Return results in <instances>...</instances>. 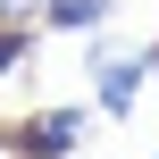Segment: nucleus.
I'll use <instances>...</instances> for the list:
<instances>
[{"mask_svg": "<svg viewBox=\"0 0 159 159\" xmlns=\"http://www.w3.org/2000/svg\"><path fill=\"white\" fill-rule=\"evenodd\" d=\"M84 75H92V101H101V117H126V109L143 101V84L159 75V59H151V50H117V42H92Z\"/></svg>", "mask_w": 159, "mask_h": 159, "instance_id": "1", "label": "nucleus"}, {"mask_svg": "<svg viewBox=\"0 0 159 159\" xmlns=\"http://www.w3.org/2000/svg\"><path fill=\"white\" fill-rule=\"evenodd\" d=\"M117 17V0H50L42 8V25H59V34H101Z\"/></svg>", "mask_w": 159, "mask_h": 159, "instance_id": "3", "label": "nucleus"}, {"mask_svg": "<svg viewBox=\"0 0 159 159\" xmlns=\"http://www.w3.org/2000/svg\"><path fill=\"white\" fill-rule=\"evenodd\" d=\"M42 8H50V0H0V25H34Z\"/></svg>", "mask_w": 159, "mask_h": 159, "instance_id": "5", "label": "nucleus"}, {"mask_svg": "<svg viewBox=\"0 0 159 159\" xmlns=\"http://www.w3.org/2000/svg\"><path fill=\"white\" fill-rule=\"evenodd\" d=\"M0 151H8V143H0Z\"/></svg>", "mask_w": 159, "mask_h": 159, "instance_id": "6", "label": "nucleus"}, {"mask_svg": "<svg viewBox=\"0 0 159 159\" xmlns=\"http://www.w3.org/2000/svg\"><path fill=\"white\" fill-rule=\"evenodd\" d=\"M84 134H92L84 109H42V117H25V126L8 134V159H67Z\"/></svg>", "mask_w": 159, "mask_h": 159, "instance_id": "2", "label": "nucleus"}, {"mask_svg": "<svg viewBox=\"0 0 159 159\" xmlns=\"http://www.w3.org/2000/svg\"><path fill=\"white\" fill-rule=\"evenodd\" d=\"M34 59V25H0V75H17Z\"/></svg>", "mask_w": 159, "mask_h": 159, "instance_id": "4", "label": "nucleus"}]
</instances>
